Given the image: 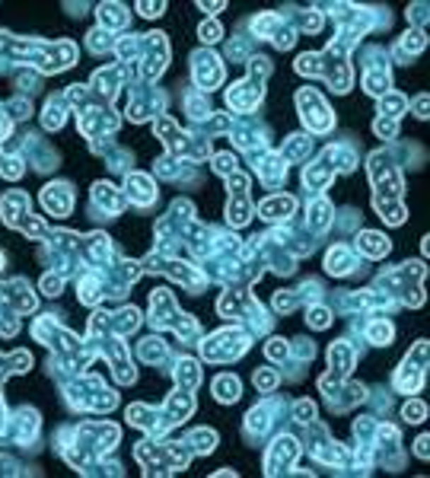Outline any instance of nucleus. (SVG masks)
Masks as SVG:
<instances>
[{"label":"nucleus","mask_w":430,"mask_h":478,"mask_svg":"<svg viewBox=\"0 0 430 478\" xmlns=\"http://www.w3.org/2000/svg\"><path fill=\"white\" fill-rule=\"evenodd\" d=\"M134 456L141 459L144 472L147 475H173V472H182L188 465V456H192V450H188L185 443H141L134 450Z\"/></svg>","instance_id":"1"},{"label":"nucleus","mask_w":430,"mask_h":478,"mask_svg":"<svg viewBox=\"0 0 430 478\" xmlns=\"http://www.w3.org/2000/svg\"><path fill=\"white\" fill-rule=\"evenodd\" d=\"M296 106H300V115H303V121H306V127L309 131H315V134H325L328 127L335 125V115H332V108L325 106V99H322L315 89H300L296 93Z\"/></svg>","instance_id":"2"},{"label":"nucleus","mask_w":430,"mask_h":478,"mask_svg":"<svg viewBox=\"0 0 430 478\" xmlns=\"http://www.w3.org/2000/svg\"><path fill=\"white\" fill-rule=\"evenodd\" d=\"M245 348H249V335H245V331L223 329V331H217V335H211V341L201 344V354H204L207 360H233V357H239Z\"/></svg>","instance_id":"3"},{"label":"nucleus","mask_w":430,"mask_h":478,"mask_svg":"<svg viewBox=\"0 0 430 478\" xmlns=\"http://www.w3.org/2000/svg\"><path fill=\"white\" fill-rule=\"evenodd\" d=\"M424 363H427V344L417 341L414 348H411V354L405 357L402 370L395 373V386L402 389V392H417L424 382Z\"/></svg>","instance_id":"4"},{"label":"nucleus","mask_w":430,"mask_h":478,"mask_svg":"<svg viewBox=\"0 0 430 478\" xmlns=\"http://www.w3.org/2000/svg\"><path fill=\"white\" fill-rule=\"evenodd\" d=\"M192 70H194V86L198 89H214L223 83V64H220V57L214 55V51H198V55L192 57Z\"/></svg>","instance_id":"5"},{"label":"nucleus","mask_w":430,"mask_h":478,"mask_svg":"<svg viewBox=\"0 0 430 478\" xmlns=\"http://www.w3.org/2000/svg\"><path fill=\"white\" fill-rule=\"evenodd\" d=\"M300 456V446H296L294 437H277L268 450V459H265V472L268 475H277V472H287L294 465V459Z\"/></svg>","instance_id":"6"},{"label":"nucleus","mask_w":430,"mask_h":478,"mask_svg":"<svg viewBox=\"0 0 430 478\" xmlns=\"http://www.w3.org/2000/svg\"><path fill=\"white\" fill-rule=\"evenodd\" d=\"M42 204H45L54 217H67L71 214V204H74V188L64 182L48 185V188L42 191Z\"/></svg>","instance_id":"7"},{"label":"nucleus","mask_w":430,"mask_h":478,"mask_svg":"<svg viewBox=\"0 0 430 478\" xmlns=\"http://www.w3.org/2000/svg\"><path fill=\"white\" fill-rule=\"evenodd\" d=\"M124 195H128V201H134V204H141V207H147L150 201L156 198V185H153V178L150 176H144V172H131L128 178H124Z\"/></svg>","instance_id":"8"},{"label":"nucleus","mask_w":430,"mask_h":478,"mask_svg":"<svg viewBox=\"0 0 430 478\" xmlns=\"http://www.w3.org/2000/svg\"><path fill=\"white\" fill-rule=\"evenodd\" d=\"M258 210H262L265 220H290L296 210V198L294 195H271L258 204Z\"/></svg>","instance_id":"9"},{"label":"nucleus","mask_w":430,"mask_h":478,"mask_svg":"<svg viewBox=\"0 0 430 478\" xmlns=\"http://www.w3.org/2000/svg\"><path fill=\"white\" fill-rule=\"evenodd\" d=\"M93 198H96V204H103L109 214H118V210L124 207L122 188H115V185H109V182H96V185H93Z\"/></svg>","instance_id":"10"},{"label":"nucleus","mask_w":430,"mask_h":478,"mask_svg":"<svg viewBox=\"0 0 430 478\" xmlns=\"http://www.w3.org/2000/svg\"><path fill=\"white\" fill-rule=\"evenodd\" d=\"M357 249L364 255H370V258H383L385 252H389V239L385 236H379V233H373V229H366V233H360L357 236Z\"/></svg>","instance_id":"11"},{"label":"nucleus","mask_w":430,"mask_h":478,"mask_svg":"<svg viewBox=\"0 0 430 478\" xmlns=\"http://www.w3.org/2000/svg\"><path fill=\"white\" fill-rule=\"evenodd\" d=\"M325 268L332 274H347L354 268L351 249H347V246H332V249H328V255H325Z\"/></svg>","instance_id":"12"},{"label":"nucleus","mask_w":430,"mask_h":478,"mask_svg":"<svg viewBox=\"0 0 430 478\" xmlns=\"http://www.w3.org/2000/svg\"><path fill=\"white\" fill-rule=\"evenodd\" d=\"M175 382H179L182 389H198V382H201V367L192 360V357H185V360H179L175 363Z\"/></svg>","instance_id":"13"},{"label":"nucleus","mask_w":430,"mask_h":478,"mask_svg":"<svg viewBox=\"0 0 430 478\" xmlns=\"http://www.w3.org/2000/svg\"><path fill=\"white\" fill-rule=\"evenodd\" d=\"M214 395H217V402H236L239 399V380L230 373H220L217 380H214Z\"/></svg>","instance_id":"14"},{"label":"nucleus","mask_w":430,"mask_h":478,"mask_svg":"<svg viewBox=\"0 0 430 478\" xmlns=\"http://www.w3.org/2000/svg\"><path fill=\"white\" fill-rule=\"evenodd\" d=\"M408 108V102H405V96H398V93H385V96H379V118H392V121H398V115Z\"/></svg>","instance_id":"15"},{"label":"nucleus","mask_w":430,"mask_h":478,"mask_svg":"<svg viewBox=\"0 0 430 478\" xmlns=\"http://www.w3.org/2000/svg\"><path fill=\"white\" fill-rule=\"evenodd\" d=\"M214 443H217V433L214 431H204V427H198V431L188 433L185 446L192 453H214Z\"/></svg>","instance_id":"16"},{"label":"nucleus","mask_w":430,"mask_h":478,"mask_svg":"<svg viewBox=\"0 0 430 478\" xmlns=\"http://www.w3.org/2000/svg\"><path fill=\"white\" fill-rule=\"evenodd\" d=\"M99 23L103 25H128V10L124 6H118V4H103L99 6Z\"/></svg>","instance_id":"17"},{"label":"nucleus","mask_w":430,"mask_h":478,"mask_svg":"<svg viewBox=\"0 0 430 478\" xmlns=\"http://www.w3.org/2000/svg\"><path fill=\"white\" fill-rule=\"evenodd\" d=\"M424 45H427V35H424L421 29H414V32H408V35L402 38V42H398V48H395V55L402 57V55H417V51L424 48Z\"/></svg>","instance_id":"18"},{"label":"nucleus","mask_w":430,"mask_h":478,"mask_svg":"<svg viewBox=\"0 0 430 478\" xmlns=\"http://www.w3.org/2000/svg\"><path fill=\"white\" fill-rule=\"evenodd\" d=\"M61 121H64V106H61V99H48V106H45V127H61Z\"/></svg>","instance_id":"19"},{"label":"nucleus","mask_w":430,"mask_h":478,"mask_svg":"<svg viewBox=\"0 0 430 478\" xmlns=\"http://www.w3.org/2000/svg\"><path fill=\"white\" fill-rule=\"evenodd\" d=\"M402 414H405V421H411V424H421L424 414H427V408H424V402H405Z\"/></svg>","instance_id":"20"},{"label":"nucleus","mask_w":430,"mask_h":478,"mask_svg":"<svg viewBox=\"0 0 430 478\" xmlns=\"http://www.w3.org/2000/svg\"><path fill=\"white\" fill-rule=\"evenodd\" d=\"M306 319H309L313 329H325V325H332V312L322 309V306H313V309L306 312Z\"/></svg>","instance_id":"21"},{"label":"nucleus","mask_w":430,"mask_h":478,"mask_svg":"<svg viewBox=\"0 0 430 478\" xmlns=\"http://www.w3.org/2000/svg\"><path fill=\"white\" fill-rule=\"evenodd\" d=\"M214 169H217L220 176H233V172H236V157H233V153H217Z\"/></svg>","instance_id":"22"},{"label":"nucleus","mask_w":430,"mask_h":478,"mask_svg":"<svg viewBox=\"0 0 430 478\" xmlns=\"http://www.w3.org/2000/svg\"><path fill=\"white\" fill-rule=\"evenodd\" d=\"M201 42H207V45H211V42H217V38L220 35H223V29H220V23H217V19H207V23H201Z\"/></svg>","instance_id":"23"},{"label":"nucleus","mask_w":430,"mask_h":478,"mask_svg":"<svg viewBox=\"0 0 430 478\" xmlns=\"http://www.w3.org/2000/svg\"><path fill=\"white\" fill-rule=\"evenodd\" d=\"M61 287H64V278H61V274H45V278H42V290H45L48 297H58Z\"/></svg>","instance_id":"24"},{"label":"nucleus","mask_w":430,"mask_h":478,"mask_svg":"<svg viewBox=\"0 0 430 478\" xmlns=\"http://www.w3.org/2000/svg\"><path fill=\"white\" fill-rule=\"evenodd\" d=\"M255 386L262 389V392H271V389L277 386V373L274 370H262V373H255Z\"/></svg>","instance_id":"25"},{"label":"nucleus","mask_w":430,"mask_h":478,"mask_svg":"<svg viewBox=\"0 0 430 478\" xmlns=\"http://www.w3.org/2000/svg\"><path fill=\"white\" fill-rule=\"evenodd\" d=\"M294 418L296 421H306V424H309V421L315 418V405H313V402H296V405H294Z\"/></svg>","instance_id":"26"},{"label":"nucleus","mask_w":430,"mask_h":478,"mask_svg":"<svg viewBox=\"0 0 430 478\" xmlns=\"http://www.w3.org/2000/svg\"><path fill=\"white\" fill-rule=\"evenodd\" d=\"M137 10H141L147 19H153V16H160V13L166 10V4H137Z\"/></svg>","instance_id":"27"},{"label":"nucleus","mask_w":430,"mask_h":478,"mask_svg":"<svg viewBox=\"0 0 430 478\" xmlns=\"http://www.w3.org/2000/svg\"><path fill=\"white\" fill-rule=\"evenodd\" d=\"M414 115H417V118H424V115H427V96H417V102H414Z\"/></svg>","instance_id":"28"},{"label":"nucleus","mask_w":430,"mask_h":478,"mask_svg":"<svg viewBox=\"0 0 430 478\" xmlns=\"http://www.w3.org/2000/svg\"><path fill=\"white\" fill-rule=\"evenodd\" d=\"M414 453L421 459H427V437H417V446H414Z\"/></svg>","instance_id":"29"},{"label":"nucleus","mask_w":430,"mask_h":478,"mask_svg":"<svg viewBox=\"0 0 430 478\" xmlns=\"http://www.w3.org/2000/svg\"><path fill=\"white\" fill-rule=\"evenodd\" d=\"M198 10H204V13H211V16H214V13L223 10V4H198Z\"/></svg>","instance_id":"30"}]
</instances>
